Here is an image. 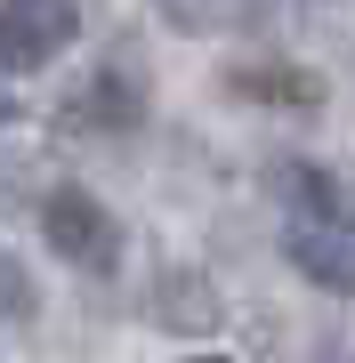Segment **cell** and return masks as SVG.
Returning <instances> with one entry per match:
<instances>
[{"label": "cell", "instance_id": "obj_1", "mask_svg": "<svg viewBox=\"0 0 355 363\" xmlns=\"http://www.w3.org/2000/svg\"><path fill=\"white\" fill-rule=\"evenodd\" d=\"M73 0H0V73H40L73 49Z\"/></svg>", "mask_w": 355, "mask_h": 363}, {"label": "cell", "instance_id": "obj_2", "mask_svg": "<svg viewBox=\"0 0 355 363\" xmlns=\"http://www.w3.org/2000/svg\"><path fill=\"white\" fill-rule=\"evenodd\" d=\"M40 234H49V250H57V259H73V267H113V250H121L106 202L81 194V186H57V194L40 202Z\"/></svg>", "mask_w": 355, "mask_h": 363}, {"label": "cell", "instance_id": "obj_3", "mask_svg": "<svg viewBox=\"0 0 355 363\" xmlns=\"http://www.w3.org/2000/svg\"><path fill=\"white\" fill-rule=\"evenodd\" d=\"M283 259L299 267L315 291H347V283H355V242H347V218H291V226H283Z\"/></svg>", "mask_w": 355, "mask_h": 363}, {"label": "cell", "instance_id": "obj_4", "mask_svg": "<svg viewBox=\"0 0 355 363\" xmlns=\"http://www.w3.org/2000/svg\"><path fill=\"white\" fill-rule=\"evenodd\" d=\"M226 97L242 105H283V113H307V105H323V81L307 65H235L226 73Z\"/></svg>", "mask_w": 355, "mask_h": 363}, {"label": "cell", "instance_id": "obj_5", "mask_svg": "<svg viewBox=\"0 0 355 363\" xmlns=\"http://www.w3.org/2000/svg\"><path fill=\"white\" fill-rule=\"evenodd\" d=\"M266 186H275V202L291 210V218H347L339 178L315 169V162H275V169H266Z\"/></svg>", "mask_w": 355, "mask_h": 363}, {"label": "cell", "instance_id": "obj_6", "mask_svg": "<svg viewBox=\"0 0 355 363\" xmlns=\"http://www.w3.org/2000/svg\"><path fill=\"white\" fill-rule=\"evenodd\" d=\"M145 97L130 73H89V97H81V121H106V130H137Z\"/></svg>", "mask_w": 355, "mask_h": 363}, {"label": "cell", "instance_id": "obj_7", "mask_svg": "<svg viewBox=\"0 0 355 363\" xmlns=\"http://www.w3.org/2000/svg\"><path fill=\"white\" fill-rule=\"evenodd\" d=\"M162 315H170V323H186V331L210 323V291H202V274H194V267H178L170 283H162Z\"/></svg>", "mask_w": 355, "mask_h": 363}, {"label": "cell", "instance_id": "obj_8", "mask_svg": "<svg viewBox=\"0 0 355 363\" xmlns=\"http://www.w3.org/2000/svg\"><path fill=\"white\" fill-rule=\"evenodd\" d=\"M0 315H33V274L0 250Z\"/></svg>", "mask_w": 355, "mask_h": 363}, {"label": "cell", "instance_id": "obj_9", "mask_svg": "<svg viewBox=\"0 0 355 363\" xmlns=\"http://www.w3.org/2000/svg\"><path fill=\"white\" fill-rule=\"evenodd\" d=\"M9 113H16V105H9V89H0V121H9Z\"/></svg>", "mask_w": 355, "mask_h": 363}, {"label": "cell", "instance_id": "obj_10", "mask_svg": "<svg viewBox=\"0 0 355 363\" xmlns=\"http://www.w3.org/2000/svg\"><path fill=\"white\" fill-rule=\"evenodd\" d=\"M194 363H226V355H194Z\"/></svg>", "mask_w": 355, "mask_h": 363}]
</instances>
